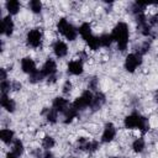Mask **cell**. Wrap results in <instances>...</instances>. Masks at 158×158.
I'll list each match as a JSON object with an SVG mask.
<instances>
[{"label":"cell","mask_w":158,"mask_h":158,"mask_svg":"<svg viewBox=\"0 0 158 158\" xmlns=\"http://www.w3.org/2000/svg\"><path fill=\"white\" fill-rule=\"evenodd\" d=\"M112 38L114 42H116L117 44V49L120 52H125L128 47V38H130V30H128V25L123 21H120L115 25V27L112 28Z\"/></svg>","instance_id":"cell-1"},{"label":"cell","mask_w":158,"mask_h":158,"mask_svg":"<svg viewBox=\"0 0 158 158\" xmlns=\"http://www.w3.org/2000/svg\"><path fill=\"white\" fill-rule=\"evenodd\" d=\"M123 126L127 130H139L142 133H146L149 130L148 120L138 112H132L123 118Z\"/></svg>","instance_id":"cell-2"},{"label":"cell","mask_w":158,"mask_h":158,"mask_svg":"<svg viewBox=\"0 0 158 158\" xmlns=\"http://www.w3.org/2000/svg\"><path fill=\"white\" fill-rule=\"evenodd\" d=\"M57 30L58 32L68 41H74L78 37V28L74 27V25H72L65 17H60L57 22Z\"/></svg>","instance_id":"cell-3"},{"label":"cell","mask_w":158,"mask_h":158,"mask_svg":"<svg viewBox=\"0 0 158 158\" xmlns=\"http://www.w3.org/2000/svg\"><path fill=\"white\" fill-rule=\"evenodd\" d=\"M93 100H94V93L91 90H85L83 91L73 102H72V106L74 109H77L78 111H81V110H85L86 107H90L91 104H93Z\"/></svg>","instance_id":"cell-4"},{"label":"cell","mask_w":158,"mask_h":158,"mask_svg":"<svg viewBox=\"0 0 158 158\" xmlns=\"http://www.w3.org/2000/svg\"><path fill=\"white\" fill-rule=\"evenodd\" d=\"M43 41V33L40 28H31L26 35V43L31 48L41 47Z\"/></svg>","instance_id":"cell-5"},{"label":"cell","mask_w":158,"mask_h":158,"mask_svg":"<svg viewBox=\"0 0 158 158\" xmlns=\"http://www.w3.org/2000/svg\"><path fill=\"white\" fill-rule=\"evenodd\" d=\"M142 64V56L136 52V53H130L126 56V59H125V63H123V67L126 69V72L128 73H135L136 69Z\"/></svg>","instance_id":"cell-6"},{"label":"cell","mask_w":158,"mask_h":158,"mask_svg":"<svg viewBox=\"0 0 158 158\" xmlns=\"http://www.w3.org/2000/svg\"><path fill=\"white\" fill-rule=\"evenodd\" d=\"M116 137V127L112 122H107L104 126L102 133H101V142L102 143H109L111 141H114V138Z\"/></svg>","instance_id":"cell-7"},{"label":"cell","mask_w":158,"mask_h":158,"mask_svg":"<svg viewBox=\"0 0 158 158\" xmlns=\"http://www.w3.org/2000/svg\"><path fill=\"white\" fill-rule=\"evenodd\" d=\"M41 72L43 73L44 78H51L53 75H57V63L52 58H47L46 62L43 63Z\"/></svg>","instance_id":"cell-8"},{"label":"cell","mask_w":158,"mask_h":158,"mask_svg":"<svg viewBox=\"0 0 158 158\" xmlns=\"http://www.w3.org/2000/svg\"><path fill=\"white\" fill-rule=\"evenodd\" d=\"M67 70L72 75H81L83 72H84V63H83V60L79 59V58L70 60L68 63V65H67Z\"/></svg>","instance_id":"cell-9"},{"label":"cell","mask_w":158,"mask_h":158,"mask_svg":"<svg viewBox=\"0 0 158 158\" xmlns=\"http://www.w3.org/2000/svg\"><path fill=\"white\" fill-rule=\"evenodd\" d=\"M69 106H70V102L65 99V98H63V96H57V98H54V100H53V102H52V107L58 112V114H65V111L69 109Z\"/></svg>","instance_id":"cell-10"},{"label":"cell","mask_w":158,"mask_h":158,"mask_svg":"<svg viewBox=\"0 0 158 158\" xmlns=\"http://www.w3.org/2000/svg\"><path fill=\"white\" fill-rule=\"evenodd\" d=\"M14 30H15V23H14V20L11 19V16L10 15L4 16L1 20V33L4 36L10 37L14 33Z\"/></svg>","instance_id":"cell-11"},{"label":"cell","mask_w":158,"mask_h":158,"mask_svg":"<svg viewBox=\"0 0 158 158\" xmlns=\"http://www.w3.org/2000/svg\"><path fill=\"white\" fill-rule=\"evenodd\" d=\"M52 49H53V53L57 58H64L67 54H68V44L62 41V40H57L53 46H52Z\"/></svg>","instance_id":"cell-12"},{"label":"cell","mask_w":158,"mask_h":158,"mask_svg":"<svg viewBox=\"0 0 158 158\" xmlns=\"http://www.w3.org/2000/svg\"><path fill=\"white\" fill-rule=\"evenodd\" d=\"M21 70L26 74H32L37 70V67H36V63L35 60L31 58V57H23L21 59Z\"/></svg>","instance_id":"cell-13"},{"label":"cell","mask_w":158,"mask_h":158,"mask_svg":"<svg viewBox=\"0 0 158 158\" xmlns=\"http://www.w3.org/2000/svg\"><path fill=\"white\" fill-rule=\"evenodd\" d=\"M0 104H1V107L4 110H6L7 112H14L15 109H16L15 100L11 99L7 94H1V96H0Z\"/></svg>","instance_id":"cell-14"},{"label":"cell","mask_w":158,"mask_h":158,"mask_svg":"<svg viewBox=\"0 0 158 158\" xmlns=\"http://www.w3.org/2000/svg\"><path fill=\"white\" fill-rule=\"evenodd\" d=\"M5 7H6V10H7L10 16L11 15H16L21 10V2L17 1V0H9V1L5 2Z\"/></svg>","instance_id":"cell-15"},{"label":"cell","mask_w":158,"mask_h":158,"mask_svg":"<svg viewBox=\"0 0 158 158\" xmlns=\"http://www.w3.org/2000/svg\"><path fill=\"white\" fill-rule=\"evenodd\" d=\"M15 138V133L10 128H2L0 131V139L5 143V144H10V143H14V139Z\"/></svg>","instance_id":"cell-16"},{"label":"cell","mask_w":158,"mask_h":158,"mask_svg":"<svg viewBox=\"0 0 158 158\" xmlns=\"http://www.w3.org/2000/svg\"><path fill=\"white\" fill-rule=\"evenodd\" d=\"M78 33L80 35V37L85 41L86 38H89L91 35H94L93 33V30H91V26H90V23L89 22H83L79 27H78Z\"/></svg>","instance_id":"cell-17"},{"label":"cell","mask_w":158,"mask_h":158,"mask_svg":"<svg viewBox=\"0 0 158 158\" xmlns=\"http://www.w3.org/2000/svg\"><path fill=\"white\" fill-rule=\"evenodd\" d=\"M105 101H106V98H105V95L102 94V93H96V94H94V100H93V104H91V110L93 111H96V110H99L104 104H105Z\"/></svg>","instance_id":"cell-18"},{"label":"cell","mask_w":158,"mask_h":158,"mask_svg":"<svg viewBox=\"0 0 158 158\" xmlns=\"http://www.w3.org/2000/svg\"><path fill=\"white\" fill-rule=\"evenodd\" d=\"M44 115V118L49 122V123H56L58 120V112L53 109V107H46L42 112Z\"/></svg>","instance_id":"cell-19"},{"label":"cell","mask_w":158,"mask_h":158,"mask_svg":"<svg viewBox=\"0 0 158 158\" xmlns=\"http://www.w3.org/2000/svg\"><path fill=\"white\" fill-rule=\"evenodd\" d=\"M85 43L88 44V47H89L91 51H98V49L101 47V43H100V36L91 35L89 38L85 40Z\"/></svg>","instance_id":"cell-20"},{"label":"cell","mask_w":158,"mask_h":158,"mask_svg":"<svg viewBox=\"0 0 158 158\" xmlns=\"http://www.w3.org/2000/svg\"><path fill=\"white\" fill-rule=\"evenodd\" d=\"M79 116V111L77 110V109H74L73 106H72V104H70V106H69V109L65 111V114H64V120H63V122L64 123H70V122H73V120L74 118H77Z\"/></svg>","instance_id":"cell-21"},{"label":"cell","mask_w":158,"mask_h":158,"mask_svg":"<svg viewBox=\"0 0 158 158\" xmlns=\"http://www.w3.org/2000/svg\"><path fill=\"white\" fill-rule=\"evenodd\" d=\"M131 148H132V151H133L135 153H141V152H143L144 148H146V141H144L142 137L136 138V139L132 142Z\"/></svg>","instance_id":"cell-22"},{"label":"cell","mask_w":158,"mask_h":158,"mask_svg":"<svg viewBox=\"0 0 158 158\" xmlns=\"http://www.w3.org/2000/svg\"><path fill=\"white\" fill-rule=\"evenodd\" d=\"M23 151H25V147H23L22 141H21V139H15L14 143H12V149H11V152H14L17 157H20V156H22Z\"/></svg>","instance_id":"cell-23"},{"label":"cell","mask_w":158,"mask_h":158,"mask_svg":"<svg viewBox=\"0 0 158 158\" xmlns=\"http://www.w3.org/2000/svg\"><path fill=\"white\" fill-rule=\"evenodd\" d=\"M114 42V38H112V35L111 33H102L100 36V43H101V47H105V48H109Z\"/></svg>","instance_id":"cell-24"},{"label":"cell","mask_w":158,"mask_h":158,"mask_svg":"<svg viewBox=\"0 0 158 158\" xmlns=\"http://www.w3.org/2000/svg\"><path fill=\"white\" fill-rule=\"evenodd\" d=\"M54 144H56V141H54V138H53L52 136L46 135V136L42 138V147H43L46 151H49L51 148H53Z\"/></svg>","instance_id":"cell-25"},{"label":"cell","mask_w":158,"mask_h":158,"mask_svg":"<svg viewBox=\"0 0 158 158\" xmlns=\"http://www.w3.org/2000/svg\"><path fill=\"white\" fill-rule=\"evenodd\" d=\"M43 79H44V75H43V73H42L41 70H38V69H37L35 73H32V74L28 75V81L32 83V84L40 83V81H42Z\"/></svg>","instance_id":"cell-26"},{"label":"cell","mask_w":158,"mask_h":158,"mask_svg":"<svg viewBox=\"0 0 158 158\" xmlns=\"http://www.w3.org/2000/svg\"><path fill=\"white\" fill-rule=\"evenodd\" d=\"M28 7L33 14H40L42 11V2L40 0H31L28 2Z\"/></svg>","instance_id":"cell-27"},{"label":"cell","mask_w":158,"mask_h":158,"mask_svg":"<svg viewBox=\"0 0 158 158\" xmlns=\"http://www.w3.org/2000/svg\"><path fill=\"white\" fill-rule=\"evenodd\" d=\"M89 141L90 139H88V138H85V137H79L78 139H77V148L78 149H80V151H86V147H88V143H89Z\"/></svg>","instance_id":"cell-28"},{"label":"cell","mask_w":158,"mask_h":158,"mask_svg":"<svg viewBox=\"0 0 158 158\" xmlns=\"http://www.w3.org/2000/svg\"><path fill=\"white\" fill-rule=\"evenodd\" d=\"M0 90H1V94H7L11 90V81L10 80H1Z\"/></svg>","instance_id":"cell-29"},{"label":"cell","mask_w":158,"mask_h":158,"mask_svg":"<svg viewBox=\"0 0 158 158\" xmlns=\"http://www.w3.org/2000/svg\"><path fill=\"white\" fill-rule=\"evenodd\" d=\"M99 149V142L98 141H94V139H90L89 143H88V147H86V152L89 153H94Z\"/></svg>","instance_id":"cell-30"},{"label":"cell","mask_w":158,"mask_h":158,"mask_svg":"<svg viewBox=\"0 0 158 158\" xmlns=\"http://www.w3.org/2000/svg\"><path fill=\"white\" fill-rule=\"evenodd\" d=\"M72 89H73V84H72V81H70V80H65L64 84H63V86H62V91H63V94H65V95L70 94V93H72Z\"/></svg>","instance_id":"cell-31"},{"label":"cell","mask_w":158,"mask_h":158,"mask_svg":"<svg viewBox=\"0 0 158 158\" xmlns=\"http://www.w3.org/2000/svg\"><path fill=\"white\" fill-rule=\"evenodd\" d=\"M149 48H151V42H149V41H146V42L142 43V46H141L138 53H139L141 56H143L144 53H147V52L149 51Z\"/></svg>","instance_id":"cell-32"},{"label":"cell","mask_w":158,"mask_h":158,"mask_svg":"<svg viewBox=\"0 0 158 158\" xmlns=\"http://www.w3.org/2000/svg\"><path fill=\"white\" fill-rule=\"evenodd\" d=\"M88 89L89 90H96L98 89V79L94 77L91 79H89V83H88Z\"/></svg>","instance_id":"cell-33"},{"label":"cell","mask_w":158,"mask_h":158,"mask_svg":"<svg viewBox=\"0 0 158 158\" xmlns=\"http://www.w3.org/2000/svg\"><path fill=\"white\" fill-rule=\"evenodd\" d=\"M148 23H149L151 26H157V25H158V12L154 14V15H152V16L149 17Z\"/></svg>","instance_id":"cell-34"},{"label":"cell","mask_w":158,"mask_h":158,"mask_svg":"<svg viewBox=\"0 0 158 158\" xmlns=\"http://www.w3.org/2000/svg\"><path fill=\"white\" fill-rule=\"evenodd\" d=\"M21 88H22V85H21L20 81H11V90L17 91V90H20Z\"/></svg>","instance_id":"cell-35"},{"label":"cell","mask_w":158,"mask_h":158,"mask_svg":"<svg viewBox=\"0 0 158 158\" xmlns=\"http://www.w3.org/2000/svg\"><path fill=\"white\" fill-rule=\"evenodd\" d=\"M43 158H54V154L51 152V151H46L43 153Z\"/></svg>","instance_id":"cell-36"},{"label":"cell","mask_w":158,"mask_h":158,"mask_svg":"<svg viewBox=\"0 0 158 158\" xmlns=\"http://www.w3.org/2000/svg\"><path fill=\"white\" fill-rule=\"evenodd\" d=\"M0 72H1V80H7V74H6V70L2 68Z\"/></svg>","instance_id":"cell-37"},{"label":"cell","mask_w":158,"mask_h":158,"mask_svg":"<svg viewBox=\"0 0 158 158\" xmlns=\"http://www.w3.org/2000/svg\"><path fill=\"white\" fill-rule=\"evenodd\" d=\"M5 158H19V157H17L14 152H9V153L6 154V157H5Z\"/></svg>","instance_id":"cell-38"},{"label":"cell","mask_w":158,"mask_h":158,"mask_svg":"<svg viewBox=\"0 0 158 158\" xmlns=\"http://www.w3.org/2000/svg\"><path fill=\"white\" fill-rule=\"evenodd\" d=\"M154 99H156V102H157V104H158V94H157V95H156V98H154Z\"/></svg>","instance_id":"cell-39"},{"label":"cell","mask_w":158,"mask_h":158,"mask_svg":"<svg viewBox=\"0 0 158 158\" xmlns=\"http://www.w3.org/2000/svg\"><path fill=\"white\" fill-rule=\"evenodd\" d=\"M111 158H121V157H111Z\"/></svg>","instance_id":"cell-40"}]
</instances>
